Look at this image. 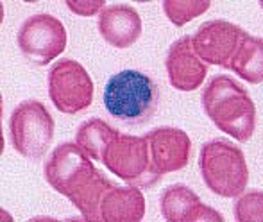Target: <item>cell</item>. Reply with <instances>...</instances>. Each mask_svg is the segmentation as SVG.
I'll use <instances>...</instances> for the list:
<instances>
[{
    "instance_id": "2",
    "label": "cell",
    "mask_w": 263,
    "mask_h": 222,
    "mask_svg": "<svg viewBox=\"0 0 263 222\" xmlns=\"http://www.w3.org/2000/svg\"><path fill=\"white\" fill-rule=\"evenodd\" d=\"M161 91L153 77L135 68H125L107 79L104 108L115 120L129 125H142L153 120Z\"/></svg>"
},
{
    "instance_id": "6",
    "label": "cell",
    "mask_w": 263,
    "mask_h": 222,
    "mask_svg": "<svg viewBox=\"0 0 263 222\" xmlns=\"http://www.w3.org/2000/svg\"><path fill=\"white\" fill-rule=\"evenodd\" d=\"M90 160L76 142H63L43 165V177L58 194L72 201L95 177L101 176Z\"/></svg>"
},
{
    "instance_id": "18",
    "label": "cell",
    "mask_w": 263,
    "mask_h": 222,
    "mask_svg": "<svg viewBox=\"0 0 263 222\" xmlns=\"http://www.w3.org/2000/svg\"><path fill=\"white\" fill-rule=\"evenodd\" d=\"M210 0H165L163 11L176 27H183L210 9Z\"/></svg>"
},
{
    "instance_id": "1",
    "label": "cell",
    "mask_w": 263,
    "mask_h": 222,
    "mask_svg": "<svg viewBox=\"0 0 263 222\" xmlns=\"http://www.w3.org/2000/svg\"><path fill=\"white\" fill-rule=\"evenodd\" d=\"M202 109L222 133L249 142L256 127V106L249 91L231 76H215L201 95Z\"/></svg>"
},
{
    "instance_id": "15",
    "label": "cell",
    "mask_w": 263,
    "mask_h": 222,
    "mask_svg": "<svg viewBox=\"0 0 263 222\" xmlns=\"http://www.w3.org/2000/svg\"><path fill=\"white\" fill-rule=\"evenodd\" d=\"M228 68L251 84L263 83V40L246 32Z\"/></svg>"
},
{
    "instance_id": "5",
    "label": "cell",
    "mask_w": 263,
    "mask_h": 222,
    "mask_svg": "<svg viewBox=\"0 0 263 222\" xmlns=\"http://www.w3.org/2000/svg\"><path fill=\"white\" fill-rule=\"evenodd\" d=\"M54 118L40 101H24L9 117L13 149L27 160H42L54 138Z\"/></svg>"
},
{
    "instance_id": "4",
    "label": "cell",
    "mask_w": 263,
    "mask_h": 222,
    "mask_svg": "<svg viewBox=\"0 0 263 222\" xmlns=\"http://www.w3.org/2000/svg\"><path fill=\"white\" fill-rule=\"evenodd\" d=\"M102 163L118 179L136 188H153L161 179V174L154 169L147 136H135L118 133L107 143Z\"/></svg>"
},
{
    "instance_id": "20",
    "label": "cell",
    "mask_w": 263,
    "mask_h": 222,
    "mask_svg": "<svg viewBox=\"0 0 263 222\" xmlns=\"http://www.w3.org/2000/svg\"><path fill=\"white\" fill-rule=\"evenodd\" d=\"M66 6L77 16H93L97 13L101 14L106 2L104 0H68Z\"/></svg>"
},
{
    "instance_id": "19",
    "label": "cell",
    "mask_w": 263,
    "mask_h": 222,
    "mask_svg": "<svg viewBox=\"0 0 263 222\" xmlns=\"http://www.w3.org/2000/svg\"><path fill=\"white\" fill-rule=\"evenodd\" d=\"M235 219L238 222H261L263 192L251 190L247 194H240L235 205Z\"/></svg>"
},
{
    "instance_id": "12",
    "label": "cell",
    "mask_w": 263,
    "mask_h": 222,
    "mask_svg": "<svg viewBox=\"0 0 263 222\" xmlns=\"http://www.w3.org/2000/svg\"><path fill=\"white\" fill-rule=\"evenodd\" d=\"M159 208L168 222H224L222 213L204 205L186 184H170L163 192Z\"/></svg>"
},
{
    "instance_id": "13",
    "label": "cell",
    "mask_w": 263,
    "mask_h": 222,
    "mask_svg": "<svg viewBox=\"0 0 263 222\" xmlns=\"http://www.w3.org/2000/svg\"><path fill=\"white\" fill-rule=\"evenodd\" d=\"M97 27L104 42L111 47L129 49L142 36V18L133 6L115 4L101 11Z\"/></svg>"
},
{
    "instance_id": "14",
    "label": "cell",
    "mask_w": 263,
    "mask_h": 222,
    "mask_svg": "<svg viewBox=\"0 0 263 222\" xmlns=\"http://www.w3.org/2000/svg\"><path fill=\"white\" fill-rule=\"evenodd\" d=\"M145 215V197L136 187H111L101 205L102 222H140Z\"/></svg>"
},
{
    "instance_id": "11",
    "label": "cell",
    "mask_w": 263,
    "mask_h": 222,
    "mask_svg": "<svg viewBox=\"0 0 263 222\" xmlns=\"http://www.w3.org/2000/svg\"><path fill=\"white\" fill-rule=\"evenodd\" d=\"M168 81L179 91H194L202 86L208 76V65L195 54L192 36H181L170 45L165 59Z\"/></svg>"
},
{
    "instance_id": "16",
    "label": "cell",
    "mask_w": 263,
    "mask_h": 222,
    "mask_svg": "<svg viewBox=\"0 0 263 222\" xmlns=\"http://www.w3.org/2000/svg\"><path fill=\"white\" fill-rule=\"evenodd\" d=\"M120 131L111 127L102 118H90L79 125L76 133V143L95 161H102L107 143L115 138Z\"/></svg>"
},
{
    "instance_id": "3",
    "label": "cell",
    "mask_w": 263,
    "mask_h": 222,
    "mask_svg": "<svg viewBox=\"0 0 263 222\" xmlns=\"http://www.w3.org/2000/svg\"><path fill=\"white\" fill-rule=\"evenodd\" d=\"M199 169L206 187L218 197L233 199L243 194L249 169L242 149L229 140L213 138L201 147Z\"/></svg>"
},
{
    "instance_id": "10",
    "label": "cell",
    "mask_w": 263,
    "mask_h": 222,
    "mask_svg": "<svg viewBox=\"0 0 263 222\" xmlns=\"http://www.w3.org/2000/svg\"><path fill=\"white\" fill-rule=\"evenodd\" d=\"M151 160L161 176L184 169L190 161L192 140L179 127H156L147 133Z\"/></svg>"
},
{
    "instance_id": "7",
    "label": "cell",
    "mask_w": 263,
    "mask_h": 222,
    "mask_svg": "<svg viewBox=\"0 0 263 222\" xmlns=\"http://www.w3.org/2000/svg\"><path fill=\"white\" fill-rule=\"evenodd\" d=\"M47 83H49L50 101L61 113H81L90 108L93 102V79L76 59H61L52 65Z\"/></svg>"
},
{
    "instance_id": "8",
    "label": "cell",
    "mask_w": 263,
    "mask_h": 222,
    "mask_svg": "<svg viewBox=\"0 0 263 222\" xmlns=\"http://www.w3.org/2000/svg\"><path fill=\"white\" fill-rule=\"evenodd\" d=\"M66 29L59 18L49 13L29 16L20 25L16 43L20 52L38 66L54 61L66 49Z\"/></svg>"
},
{
    "instance_id": "17",
    "label": "cell",
    "mask_w": 263,
    "mask_h": 222,
    "mask_svg": "<svg viewBox=\"0 0 263 222\" xmlns=\"http://www.w3.org/2000/svg\"><path fill=\"white\" fill-rule=\"evenodd\" d=\"M111 187H113V183L101 174V176L95 177V179L70 202L83 213L84 220L102 222L101 220V205H102V199H104L106 192L109 190Z\"/></svg>"
},
{
    "instance_id": "9",
    "label": "cell",
    "mask_w": 263,
    "mask_h": 222,
    "mask_svg": "<svg viewBox=\"0 0 263 222\" xmlns=\"http://www.w3.org/2000/svg\"><path fill=\"white\" fill-rule=\"evenodd\" d=\"M246 32L228 20H210L204 22L192 36V47L206 65L228 68Z\"/></svg>"
}]
</instances>
